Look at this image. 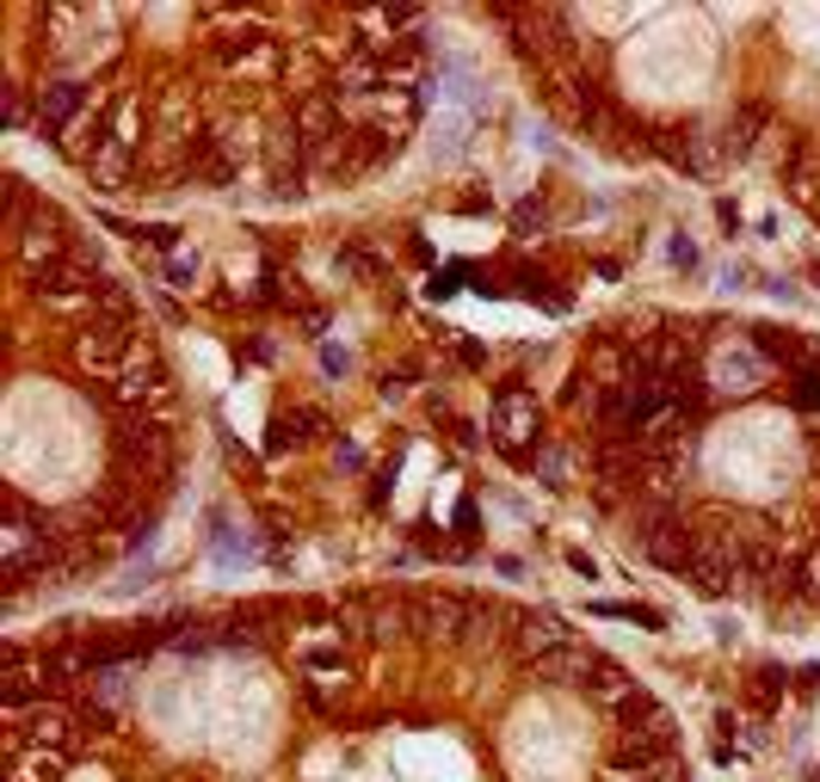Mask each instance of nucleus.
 Instances as JSON below:
<instances>
[{
	"label": "nucleus",
	"instance_id": "1",
	"mask_svg": "<svg viewBox=\"0 0 820 782\" xmlns=\"http://www.w3.org/2000/svg\"><path fill=\"white\" fill-rule=\"evenodd\" d=\"M673 265L691 271V265H697V247H691V241H673Z\"/></svg>",
	"mask_w": 820,
	"mask_h": 782
}]
</instances>
